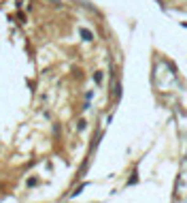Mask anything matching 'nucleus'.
Returning <instances> with one entry per match:
<instances>
[{
    "label": "nucleus",
    "instance_id": "obj_2",
    "mask_svg": "<svg viewBox=\"0 0 187 203\" xmlns=\"http://www.w3.org/2000/svg\"><path fill=\"white\" fill-rule=\"evenodd\" d=\"M94 81H96V84H102V73H100V71L94 75Z\"/></svg>",
    "mask_w": 187,
    "mask_h": 203
},
{
    "label": "nucleus",
    "instance_id": "obj_1",
    "mask_svg": "<svg viewBox=\"0 0 187 203\" xmlns=\"http://www.w3.org/2000/svg\"><path fill=\"white\" fill-rule=\"evenodd\" d=\"M81 36H83V41H92L94 39V34L87 30V28H81Z\"/></svg>",
    "mask_w": 187,
    "mask_h": 203
}]
</instances>
